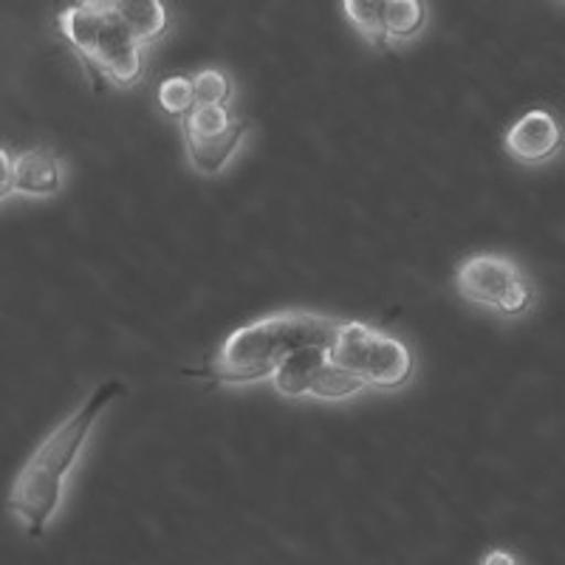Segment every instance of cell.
Wrapping results in <instances>:
<instances>
[{
  "mask_svg": "<svg viewBox=\"0 0 565 565\" xmlns=\"http://www.w3.org/2000/svg\"><path fill=\"white\" fill-rule=\"evenodd\" d=\"M119 396H125L122 382H103L77 411L38 444V450L18 469L12 489H9V509L23 523L29 537H43L45 534L57 509L63 507L65 481L77 467V458L88 441L90 430L97 427L105 407Z\"/></svg>",
  "mask_w": 565,
  "mask_h": 565,
  "instance_id": "1",
  "label": "cell"
},
{
  "mask_svg": "<svg viewBox=\"0 0 565 565\" xmlns=\"http://www.w3.org/2000/svg\"><path fill=\"white\" fill-rule=\"evenodd\" d=\"M340 320L317 311H275L235 328L212 362L193 376L212 385H255L271 380L291 353L306 348H328Z\"/></svg>",
  "mask_w": 565,
  "mask_h": 565,
  "instance_id": "2",
  "label": "cell"
},
{
  "mask_svg": "<svg viewBox=\"0 0 565 565\" xmlns=\"http://www.w3.org/2000/svg\"><path fill=\"white\" fill-rule=\"evenodd\" d=\"M57 34L94 83H110L114 88H134L145 77V57L130 34L128 23L119 18L114 0H83L71 3L57 14Z\"/></svg>",
  "mask_w": 565,
  "mask_h": 565,
  "instance_id": "3",
  "label": "cell"
},
{
  "mask_svg": "<svg viewBox=\"0 0 565 565\" xmlns=\"http://www.w3.org/2000/svg\"><path fill=\"white\" fill-rule=\"evenodd\" d=\"M328 360L376 391H402L416 371L413 351L405 342L362 320H340L328 345Z\"/></svg>",
  "mask_w": 565,
  "mask_h": 565,
  "instance_id": "4",
  "label": "cell"
},
{
  "mask_svg": "<svg viewBox=\"0 0 565 565\" xmlns=\"http://www.w3.org/2000/svg\"><path fill=\"white\" fill-rule=\"evenodd\" d=\"M452 282L463 300L507 320L526 317L537 300V291L526 271L514 264L512 257L498 255V252H478V255L463 257L456 266Z\"/></svg>",
  "mask_w": 565,
  "mask_h": 565,
  "instance_id": "5",
  "label": "cell"
},
{
  "mask_svg": "<svg viewBox=\"0 0 565 565\" xmlns=\"http://www.w3.org/2000/svg\"><path fill=\"white\" fill-rule=\"evenodd\" d=\"M271 382L282 396H315L322 402H342V398H353L365 391L360 380H353L351 373L328 360V348H306V351L291 353L289 360L277 367Z\"/></svg>",
  "mask_w": 565,
  "mask_h": 565,
  "instance_id": "6",
  "label": "cell"
},
{
  "mask_svg": "<svg viewBox=\"0 0 565 565\" xmlns=\"http://www.w3.org/2000/svg\"><path fill=\"white\" fill-rule=\"evenodd\" d=\"M503 150L523 168H540L563 150V125L552 110H526L521 119L509 125Z\"/></svg>",
  "mask_w": 565,
  "mask_h": 565,
  "instance_id": "7",
  "label": "cell"
},
{
  "mask_svg": "<svg viewBox=\"0 0 565 565\" xmlns=\"http://www.w3.org/2000/svg\"><path fill=\"white\" fill-rule=\"evenodd\" d=\"M249 134L252 122L238 116L230 128L215 136H184V150L190 168L199 175L215 179V175H221L230 168V161L235 159V153H238L241 145H244V139Z\"/></svg>",
  "mask_w": 565,
  "mask_h": 565,
  "instance_id": "8",
  "label": "cell"
},
{
  "mask_svg": "<svg viewBox=\"0 0 565 565\" xmlns=\"http://www.w3.org/2000/svg\"><path fill=\"white\" fill-rule=\"evenodd\" d=\"M14 195L52 199L65 184V161L45 148L20 150L12 164Z\"/></svg>",
  "mask_w": 565,
  "mask_h": 565,
  "instance_id": "9",
  "label": "cell"
},
{
  "mask_svg": "<svg viewBox=\"0 0 565 565\" xmlns=\"http://www.w3.org/2000/svg\"><path fill=\"white\" fill-rule=\"evenodd\" d=\"M427 20L430 7L424 0H382V34L387 52L422 38Z\"/></svg>",
  "mask_w": 565,
  "mask_h": 565,
  "instance_id": "10",
  "label": "cell"
},
{
  "mask_svg": "<svg viewBox=\"0 0 565 565\" xmlns=\"http://www.w3.org/2000/svg\"><path fill=\"white\" fill-rule=\"evenodd\" d=\"M114 3L141 49L156 45L170 32V12L161 0H114Z\"/></svg>",
  "mask_w": 565,
  "mask_h": 565,
  "instance_id": "11",
  "label": "cell"
},
{
  "mask_svg": "<svg viewBox=\"0 0 565 565\" xmlns=\"http://www.w3.org/2000/svg\"><path fill=\"white\" fill-rule=\"evenodd\" d=\"M342 12L365 43H371L376 52H387L382 34V0H345Z\"/></svg>",
  "mask_w": 565,
  "mask_h": 565,
  "instance_id": "12",
  "label": "cell"
},
{
  "mask_svg": "<svg viewBox=\"0 0 565 565\" xmlns=\"http://www.w3.org/2000/svg\"><path fill=\"white\" fill-rule=\"evenodd\" d=\"M238 116L232 114V105H195L181 119V136H215L230 128Z\"/></svg>",
  "mask_w": 565,
  "mask_h": 565,
  "instance_id": "13",
  "label": "cell"
},
{
  "mask_svg": "<svg viewBox=\"0 0 565 565\" xmlns=\"http://www.w3.org/2000/svg\"><path fill=\"white\" fill-rule=\"evenodd\" d=\"M190 79H193L195 105H230L232 94H235L232 77L221 68H201Z\"/></svg>",
  "mask_w": 565,
  "mask_h": 565,
  "instance_id": "14",
  "label": "cell"
},
{
  "mask_svg": "<svg viewBox=\"0 0 565 565\" xmlns=\"http://www.w3.org/2000/svg\"><path fill=\"white\" fill-rule=\"evenodd\" d=\"M159 105L161 110L168 116H181L184 119L190 110L195 108V97H193V79L184 77V74H173L164 83L159 85Z\"/></svg>",
  "mask_w": 565,
  "mask_h": 565,
  "instance_id": "15",
  "label": "cell"
},
{
  "mask_svg": "<svg viewBox=\"0 0 565 565\" xmlns=\"http://www.w3.org/2000/svg\"><path fill=\"white\" fill-rule=\"evenodd\" d=\"M12 164L14 156L7 148H0V204L14 195V179H12Z\"/></svg>",
  "mask_w": 565,
  "mask_h": 565,
  "instance_id": "16",
  "label": "cell"
},
{
  "mask_svg": "<svg viewBox=\"0 0 565 565\" xmlns=\"http://www.w3.org/2000/svg\"><path fill=\"white\" fill-rule=\"evenodd\" d=\"M478 565H521V563H518V557H514L512 552H507V548H492V552L483 554Z\"/></svg>",
  "mask_w": 565,
  "mask_h": 565,
  "instance_id": "17",
  "label": "cell"
}]
</instances>
